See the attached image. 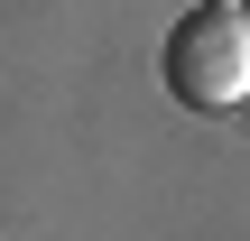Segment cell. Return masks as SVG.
I'll list each match as a JSON object with an SVG mask.
<instances>
[{"mask_svg": "<svg viewBox=\"0 0 250 241\" xmlns=\"http://www.w3.org/2000/svg\"><path fill=\"white\" fill-rule=\"evenodd\" d=\"M167 93L186 111H232L250 102V9L241 0H204L167 28V56H158Z\"/></svg>", "mask_w": 250, "mask_h": 241, "instance_id": "obj_1", "label": "cell"}, {"mask_svg": "<svg viewBox=\"0 0 250 241\" xmlns=\"http://www.w3.org/2000/svg\"><path fill=\"white\" fill-rule=\"evenodd\" d=\"M241 9H250V0H241Z\"/></svg>", "mask_w": 250, "mask_h": 241, "instance_id": "obj_2", "label": "cell"}]
</instances>
